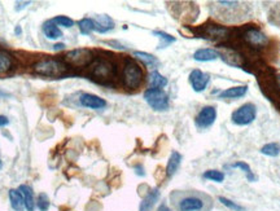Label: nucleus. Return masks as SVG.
I'll return each instance as SVG.
<instances>
[{"label":"nucleus","instance_id":"1","mask_svg":"<svg viewBox=\"0 0 280 211\" xmlns=\"http://www.w3.org/2000/svg\"><path fill=\"white\" fill-rule=\"evenodd\" d=\"M117 74L116 65L113 64L112 60L107 57L95 58L92 64L89 66V75L95 82L101 84H109L114 80Z\"/></svg>","mask_w":280,"mask_h":211},{"label":"nucleus","instance_id":"2","mask_svg":"<svg viewBox=\"0 0 280 211\" xmlns=\"http://www.w3.org/2000/svg\"><path fill=\"white\" fill-rule=\"evenodd\" d=\"M67 66L62 60L58 58H43L33 65V71L37 75L48 78H57L64 75Z\"/></svg>","mask_w":280,"mask_h":211},{"label":"nucleus","instance_id":"3","mask_svg":"<svg viewBox=\"0 0 280 211\" xmlns=\"http://www.w3.org/2000/svg\"><path fill=\"white\" fill-rule=\"evenodd\" d=\"M144 80L143 69L134 60H126L122 69V83L127 89H137Z\"/></svg>","mask_w":280,"mask_h":211},{"label":"nucleus","instance_id":"4","mask_svg":"<svg viewBox=\"0 0 280 211\" xmlns=\"http://www.w3.org/2000/svg\"><path fill=\"white\" fill-rule=\"evenodd\" d=\"M94 60L95 57L91 49L77 48L65 53L62 61L66 64V66L73 67V69H85V67H89Z\"/></svg>","mask_w":280,"mask_h":211},{"label":"nucleus","instance_id":"5","mask_svg":"<svg viewBox=\"0 0 280 211\" xmlns=\"http://www.w3.org/2000/svg\"><path fill=\"white\" fill-rule=\"evenodd\" d=\"M144 98L153 111L164 112L169 108V96L164 89L150 88L144 92Z\"/></svg>","mask_w":280,"mask_h":211},{"label":"nucleus","instance_id":"6","mask_svg":"<svg viewBox=\"0 0 280 211\" xmlns=\"http://www.w3.org/2000/svg\"><path fill=\"white\" fill-rule=\"evenodd\" d=\"M241 38H243L244 43L247 44V46L252 49L265 48V47L270 43L267 35L257 28L245 29L243 33V37Z\"/></svg>","mask_w":280,"mask_h":211},{"label":"nucleus","instance_id":"7","mask_svg":"<svg viewBox=\"0 0 280 211\" xmlns=\"http://www.w3.org/2000/svg\"><path fill=\"white\" fill-rule=\"evenodd\" d=\"M257 108L254 104H244L231 114V121L236 126H248L256 120Z\"/></svg>","mask_w":280,"mask_h":211},{"label":"nucleus","instance_id":"8","mask_svg":"<svg viewBox=\"0 0 280 211\" xmlns=\"http://www.w3.org/2000/svg\"><path fill=\"white\" fill-rule=\"evenodd\" d=\"M220 57L222 58L226 64H229L230 66L234 67H244L247 65V60L241 55V52H239L238 49L235 47H227L225 44L221 46V52Z\"/></svg>","mask_w":280,"mask_h":211},{"label":"nucleus","instance_id":"9","mask_svg":"<svg viewBox=\"0 0 280 211\" xmlns=\"http://www.w3.org/2000/svg\"><path fill=\"white\" fill-rule=\"evenodd\" d=\"M217 120V109L214 107H204L196 117L195 123L197 129H207Z\"/></svg>","mask_w":280,"mask_h":211},{"label":"nucleus","instance_id":"10","mask_svg":"<svg viewBox=\"0 0 280 211\" xmlns=\"http://www.w3.org/2000/svg\"><path fill=\"white\" fill-rule=\"evenodd\" d=\"M210 82V75L209 74L204 73V71L195 69L192 70L189 74V83H191L192 88L195 92H202L206 89L207 84Z\"/></svg>","mask_w":280,"mask_h":211},{"label":"nucleus","instance_id":"11","mask_svg":"<svg viewBox=\"0 0 280 211\" xmlns=\"http://www.w3.org/2000/svg\"><path fill=\"white\" fill-rule=\"evenodd\" d=\"M229 33V29L220 25H205L201 28V34L204 35V38H210V39H222L227 37Z\"/></svg>","mask_w":280,"mask_h":211},{"label":"nucleus","instance_id":"12","mask_svg":"<svg viewBox=\"0 0 280 211\" xmlns=\"http://www.w3.org/2000/svg\"><path fill=\"white\" fill-rule=\"evenodd\" d=\"M80 102L82 107L89 109H103L107 107V101L92 93H82L80 97Z\"/></svg>","mask_w":280,"mask_h":211},{"label":"nucleus","instance_id":"13","mask_svg":"<svg viewBox=\"0 0 280 211\" xmlns=\"http://www.w3.org/2000/svg\"><path fill=\"white\" fill-rule=\"evenodd\" d=\"M113 29H114V21H113L108 15L98 16V17L94 20V30L98 31V33H109Z\"/></svg>","mask_w":280,"mask_h":211},{"label":"nucleus","instance_id":"14","mask_svg":"<svg viewBox=\"0 0 280 211\" xmlns=\"http://www.w3.org/2000/svg\"><path fill=\"white\" fill-rule=\"evenodd\" d=\"M15 57L10 52L0 49V75H7L15 69Z\"/></svg>","mask_w":280,"mask_h":211},{"label":"nucleus","instance_id":"15","mask_svg":"<svg viewBox=\"0 0 280 211\" xmlns=\"http://www.w3.org/2000/svg\"><path fill=\"white\" fill-rule=\"evenodd\" d=\"M204 207V202L197 197H186L179 202L180 211H200Z\"/></svg>","mask_w":280,"mask_h":211},{"label":"nucleus","instance_id":"16","mask_svg":"<svg viewBox=\"0 0 280 211\" xmlns=\"http://www.w3.org/2000/svg\"><path fill=\"white\" fill-rule=\"evenodd\" d=\"M193 58L196 61L200 62H207V61H214L217 58H220V53L216 49L212 48H201L197 49L195 53H193Z\"/></svg>","mask_w":280,"mask_h":211},{"label":"nucleus","instance_id":"17","mask_svg":"<svg viewBox=\"0 0 280 211\" xmlns=\"http://www.w3.org/2000/svg\"><path fill=\"white\" fill-rule=\"evenodd\" d=\"M19 190L21 192L22 197H24V203H25V208L28 211H34L35 210V198H34V192L33 188L29 187V185H20Z\"/></svg>","mask_w":280,"mask_h":211},{"label":"nucleus","instance_id":"18","mask_svg":"<svg viewBox=\"0 0 280 211\" xmlns=\"http://www.w3.org/2000/svg\"><path fill=\"white\" fill-rule=\"evenodd\" d=\"M160 198V190L157 188L151 190L148 194L143 198V201L140 202L139 211H151L153 208V206L156 205V202L159 201Z\"/></svg>","mask_w":280,"mask_h":211},{"label":"nucleus","instance_id":"19","mask_svg":"<svg viewBox=\"0 0 280 211\" xmlns=\"http://www.w3.org/2000/svg\"><path fill=\"white\" fill-rule=\"evenodd\" d=\"M248 92V86L244 84V86H236L231 87V88H227L225 91L220 92L218 93V97L220 98H240L243 96L247 95Z\"/></svg>","mask_w":280,"mask_h":211},{"label":"nucleus","instance_id":"20","mask_svg":"<svg viewBox=\"0 0 280 211\" xmlns=\"http://www.w3.org/2000/svg\"><path fill=\"white\" fill-rule=\"evenodd\" d=\"M8 196H10L11 206L15 211H24L25 203H24V197H22L21 192L19 189H11L8 192Z\"/></svg>","mask_w":280,"mask_h":211},{"label":"nucleus","instance_id":"21","mask_svg":"<svg viewBox=\"0 0 280 211\" xmlns=\"http://www.w3.org/2000/svg\"><path fill=\"white\" fill-rule=\"evenodd\" d=\"M180 162H182V154L178 153V152H173L168 161V166H166V175L173 176L178 171Z\"/></svg>","mask_w":280,"mask_h":211},{"label":"nucleus","instance_id":"22","mask_svg":"<svg viewBox=\"0 0 280 211\" xmlns=\"http://www.w3.org/2000/svg\"><path fill=\"white\" fill-rule=\"evenodd\" d=\"M43 33L46 35L48 39H58V38L62 37V33H61L60 29L57 28V25L53 24V22H46L43 25Z\"/></svg>","mask_w":280,"mask_h":211},{"label":"nucleus","instance_id":"23","mask_svg":"<svg viewBox=\"0 0 280 211\" xmlns=\"http://www.w3.org/2000/svg\"><path fill=\"white\" fill-rule=\"evenodd\" d=\"M150 86H151V88L162 89L164 87L168 86V79H166L164 75H161L159 71L155 70V71H152L150 75Z\"/></svg>","mask_w":280,"mask_h":211},{"label":"nucleus","instance_id":"24","mask_svg":"<svg viewBox=\"0 0 280 211\" xmlns=\"http://www.w3.org/2000/svg\"><path fill=\"white\" fill-rule=\"evenodd\" d=\"M135 57H137L140 61H143L144 65L150 67H155L159 65V60L155 57L151 53H147V52H142V51H135L134 52Z\"/></svg>","mask_w":280,"mask_h":211},{"label":"nucleus","instance_id":"25","mask_svg":"<svg viewBox=\"0 0 280 211\" xmlns=\"http://www.w3.org/2000/svg\"><path fill=\"white\" fill-rule=\"evenodd\" d=\"M153 35H156V37H159L160 40H161V43H160L159 48H165V47L170 46L171 43H174V42H175V38L171 37L170 34L164 33V31L155 30V31H153Z\"/></svg>","mask_w":280,"mask_h":211},{"label":"nucleus","instance_id":"26","mask_svg":"<svg viewBox=\"0 0 280 211\" xmlns=\"http://www.w3.org/2000/svg\"><path fill=\"white\" fill-rule=\"evenodd\" d=\"M232 168H240L241 171H244V174L247 175V179L249 181H256L257 180V176L254 174H253V171L250 170V166L248 165V163L245 162H241V161H239V162H235L231 165Z\"/></svg>","mask_w":280,"mask_h":211},{"label":"nucleus","instance_id":"27","mask_svg":"<svg viewBox=\"0 0 280 211\" xmlns=\"http://www.w3.org/2000/svg\"><path fill=\"white\" fill-rule=\"evenodd\" d=\"M262 154L268 157H276L280 153V145L277 143H268V144L263 145L259 150Z\"/></svg>","mask_w":280,"mask_h":211},{"label":"nucleus","instance_id":"28","mask_svg":"<svg viewBox=\"0 0 280 211\" xmlns=\"http://www.w3.org/2000/svg\"><path fill=\"white\" fill-rule=\"evenodd\" d=\"M202 176H204V179L216 181V183H222L225 180V174L222 171H218V170H207L202 174Z\"/></svg>","mask_w":280,"mask_h":211},{"label":"nucleus","instance_id":"29","mask_svg":"<svg viewBox=\"0 0 280 211\" xmlns=\"http://www.w3.org/2000/svg\"><path fill=\"white\" fill-rule=\"evenodd\" d=\"M80 31L83 35H90L94 31V20L91 19H83L78 22Z\"/></svg>","mask_w":280,"mask_h":211},{"label":"nucleus","instance_id":"30","mask_svg":"<svg viewBox=\"0 0 280 211\" xmlns=\"http://www.w3.org/2000/svg\"><path fill=\"white\" fill-rule=\"evenodd\" d=\"M218 201H220L222 205H225L226 207L231 208V210H234V211H245V207L238 205L236 202L231 201V199H229V198H226V197H222V196L218 197Z\"/></svg>","mask_w":280,"mask_h":211},{"label":"nucleus","instance_id":"31","mask_svg":"<svg viewBox=\"0 0 280 211\" xmlns=\"http://www.w3.org/2000/svg\"><path fill=\"white\" fill-rule=\"evenodd\" d=\"M37 206L40 211H48L49 208V198L46 193H39L37 199Z\"/></svg>","mask_w":280,"mask_h":211},{"label":"nucleus","instance_id":"32","mask_svg":"<svg viewBox=\"0 0 280 211\" xmlns=\"http://www.w3.org/2000/svg\"><path fill=\"white\" fill-rule=\"evenodd\" d=\"M52 22L56 25H60V26H64V28H72L74 25V21L66 16H57L55 19L52 20Z\"/></svg>","mask_w":280,"mask_h":211},{"label":"nucleus","instance_id":"33","mask_svg":"<svg viewBox=\"0 0 280 211\" xmlns=\"http://www.w3.org/2000/svg\"><path fill=\"white\" fill-rule=\"evenodd\" d=\"M239 2H225V0H221V2H218V6H222V7H226V8H236V7H239Z\"/></svg>","mask_w":280,"mask_h":211},{"label":"nucleus","instance_id":"34","mask_svg":"<svg viewBox=\"0 0 280 211\" xmlns=\"http://www.w3.org/2000/svg\"><path fill=\"white\" fill-rule=\"evenodd\" d=\"M135 172H136V175H139V176H144V175H146L143 166H140V165L135 167Z\"/></svg>","mask_w":280,"mask_h":211},{"label":"nucleus","instance_id":"35","mask_svg":"<svg viewBox=\"0 0 280 211\" xmlns=\"http://www.w3.org/2000/svg\"><path fill=\"white\" fill-rule=\"evenodd\" d=\"M8 123H10V121H8V118L6 116H0V127H4Z\"/></svg>","mask_w":280,"mask_h":211},{"label":"nucleus","instance_id":"36","mask_svg":"<svg viewBox=\"0 0 280 211\" xmlns=\"http://www.w3.org/2000/svg\"><path fill=\"white\" fill-rule=\"evenodd\" d=\"M30 2H24V3H16V11H21L22 8H25L26 6H29Z\"/></svg>","mask_w":280,"mask_h":211},{"label":"nucleus","instance_id":"37","mask_svg":"<svg viewBox=\"0 0 280 211\" xmlns=\"http://www.w3.org/2000/svg\"><path fill=\"white\" fill-rule=\"evenodd\" d=\"M64 48H65V44H62V43H57L53 46V49H55V51H61V49H64Z\"/></svg>","mask_w":280,"mask_h":211},{"label":"nucleus","instance_id":"38","mask_svg":"<svg viewBox=\"0 0 280 211\" xmlns=\"http://www.w3.org/2000/svg\"><path fill=\"white\" fill-rule=\"evenodd\" d=\"M159 211H173V210H171L170 207H168V206H166V205H161L159 207Z\"/></svg>","mask_w":280,"mask_h":211},{"label":"nucleus","instance_id":"39","mask_svg":"<svg viewBox=\"0 0 280 211\" xmlns=\"http://www.w3.org/2000/svg\"><path fill=\"white\" fill-rule=\"evenodd\" d=\"M276 83H277V87H279V89H280V74H277V77H276Z\"/></svg>","mask_w":280,"mask_h":211},{"label":"nucleus","instance_id":"40","mask_svg":"<svg viewBox=\"0 0 280 211\" xmlns=\"http://www.w3.org/2000/svg\"><path fill=\"white\" fill-rule=\"evenodd\" d=\"M15 33L16 34H21V28H20V26H17V28H16V30H15Z\"/></svg>","mask_w":280,"mask_h":211},{"label":"nucleus","instance_id":"41","mask_svg":"<svg viewBox=\"0 0 280 211\" xmlns=\"http://www.w3.org/2000/svg\"><path fill=\"white\" fill-rule=\"evenodd\" d=\"M0 96H7V93H4V92H0Z\"/></svg>","mask_w":280,"mask_h":211},{"label":"nucleus","instance_id":"42","mask_svg":"<svg viewBox=\"0 0 280 211\" xmlns=\"http://www.w3.org/2000/svg\"><path fill=\"white\" fill-rule=\"evenodd\" d=\"M2 167H3V163H2V159H0V170H2Z\"/></svg>","mask_w":280,"mask_h":211}]
</instances>
